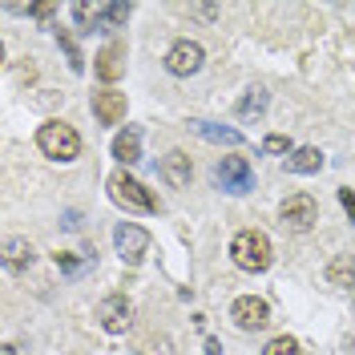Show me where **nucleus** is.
Listing matches in <instances>:
<instances>
[{
	"instance_id": "obj_13",
	"label": "nucleus",
	"mask_w": 355,
	"mask_h": 355,
	"mask_svg": "<svg viewBox=\"0 0 355 355\" xmlns=\"http://www.w3.org/2000/svg\"><path fill=\"white\" fill-rule=\"evenodd\" d=\"M190 174H194V166H190V157L182 154V150H170V154L162 157V178L182 190V186H190Z\"/></svg>"
},
{
	"instance_id": "obj_25",
	"label": "nucleus",
	"mask_w": 355,
	"mask_h": 355,
	"mask_svg": "<svg viewBox=\"0 0 355 355\" xmlns=\"http://www.w3.org/2000/svg\"><path fill=\"white\" fill-rule=\"evenodd\" d=\"M339 202H343V210H347L352 222H355V194H352V190H339Z\"/></svg>"
},
{
	"instance_id": "obj_3",
	"label": "nucleus",
	"mask_w": 355,
	"mask_h": 355,
	"mask_svg": "<svg viewBox=\"0 0 355 355\" xmlns=\"http://www.w3.org/2000/svg\"><path fill=\"white\" fill-rule=\"evenodd\" d=\"M110 198L117 202V206H125V210H133V214H154L157 210V198L137 182V178H130L125 170H117V174L110 178Z\"/></svg>"
},
{
	"instance_id": "obj_2",
	"label": "nucleus",
	"mask_w": 355,
	"mask_h": 355,
	"mask_svg": "<svg viewBox=\"0 0 355 355\" xmlns=\"http://www.w3.org/2000/svg\"><path fill=\"white\" fill-rule=\"evenodd\" d=\"M230 259L243 270H266L270 266V239L263 230H239L230 243Z\"/></svg>"
},
{
	"instance_id": "obj_9",
	"label": "nucleus",
	"mask_w": 355,
	"mask_h": 355,
	"mask_svg": "<svg viewBox=\"0 0 355 355\" xmlns=\"http://www.w3.org/2000/svg\"><path fill=\"white\" fill-rule=\"evenodd\" d=\"M230 319H234L243 331H263L266 323H270V307H266L263 299H254V295H243V299H234Z\"/></svg>"
},
{
	"instance_id": "obj_10",
	"label": "nucleus",
	"mask_w": 355,
	"mask_h": 355,
	"mask_svg": "<svg viewBox=\"0 0 355 355\" xmlns=\"http://www.w3.org/2000/svg\"><path fill=\"white\" fill-rule=\"evenodd\" d=\"M93 117H97L101 125H117V121L125 117V93H117V89L93 93Z\"/></svg>"
},
{
	"instance_id": "obj_26",
	"label": "nucleus",
	"mask_w": 355,
	"mask_h": 355,
	"mask_svg": "<svg viewBox=\"0 0 355 355\" xmlns=\"http://www.w3.org/2000/svg\"><path fill=\"white\" fill-rule=\"evenodd\" d=\"M194 17H202V21H214V17H218V8H214V4H198V8H194Z\"/></svg>"
},
{
	"instance_id": "obj_23",
	"label": "nucleus",
	"mask_w": 355,
	"mask_h": 355,
	"mask_svg": "<svg viewBox=\"0 0 355 355\" xmlns=\"http://www.w3.org/2000/svg\"><path fill=\"white\" fill-rule=\"evenodd\" d=\"M57 41L65 44V53H69V65H73L77 73H81V69H85V61H81V53H77V44H73V37H69V33H57Z\"/></svg>"
},
{
	"instance_id": "obj_15",
	"label": "nucleus",
	"mask_w": 355,
	"mask_h": 355,
	"mask_svg": "<svg viewBox=\"0 0 355 355\" xmlns=\"http://www.w3.org/2000/svg\"><path fill=\"white\" fill-rule=\"evenodd\" d=\"M323 275H327V283H331V287L352 291L355 287V254H335Z\"/></svg>"
},
{
	"instance_id": "obj_27",
	"label": "nucleus",
	"mask_w": 355,
	"mask_h": 355,
	"mask_svg": "<svg viewBox=\"0 0 355 355\" xmlns=\"http://www.w3.org/2000/svg\"><path fill=\"white\" fill-rule=\"evenodd\" d=\"M61 226H65V230H77V226H81V214H77V210H69V214H65V222H61Z\"/></svg>"
},
{
	"instance_id": "obj_7",
	"label": "nucleus",
	"mask_w": 355,
	"mask_h": 355,
	"mask_svg": "<svg viewBox=\"0 0 355 355\" xmlns=\"http://www.w3.org/2000/svg\"><path fill=\"white\" fill-rule=\"evenodd\" d=\"M206 61V53H202L198 41H174L170 44V53H166V69L174 73V77H194Z\"/></svg>"
},
{
	"instance_id": "obj_8",
	"label": "nucleus",
	"mask_w": 355,
	"mask_h": 355,
	"mask_svg": "<svg viewBox=\"0 0 355 355\" xmlns=\"http://www.w3.org/2000/svg\"><path fill=\"white\" fill-rule=\"evenodd\" d=\"M97 319H101V327L113 331V335L130 331V323H133L130 299H125V295H110V299H101V303H97Z\"/></svg>"
},
{
	"instance_id": "obj_11",
	"label": "nucleus",
	"mask_w": 355,
	"mask_h": 355,
	"mask_svg": "<svg viewBox=\"0 0 355 355\" xmlns=\"http://www.w3.org/2000/svg\"><path fill=\"white\" fill-rule=\"evenodd\" d=\"M190 130L198 133V137H206V141H214V146H243V141H246L239 130L218 125V121H202V117H194V121H190Z\"/></svg>"
},
{
	"instance_id": "obj_20",
	"label": "nucleus",
	"mask_w": 355,
	"mask_h": 355,
	"mask_svg": "<svg viewBox=\"0 0 355 355\" xmlns=\"http://www.w3.org/2000/svg\"><path fill=\"white\" fill-rule=\"evenodd\" d=\"M133 12V4H117V0H110V4H101V21H105V28H113V24H125Z\"/></svg>"
},
{
	"instance_id": "obj_17",
	"label": "nucleus",
	"mask_w": 355,
	"mask_h": 355,
	"mask_svg": "<svg viewBox=\"0 0 355 355\" xmlns=\"http://www.w3.org/2000/svg\"><path fill=\"white\" fill-rule=\"evenodd\" d=\"M266 101H270V97H266V89H259V85L246 89V97L239 101V110H234V113H239V121H259V117L266 113Z\"/></svg>"
},
{
	"instance_id": "obj_4",
	"label": "nucleus",
	"mask_w": 355,
	"mask_h": 355,
	"mask_svg": "<svg viewBox=\"0 0 355 355\" xmlns=\"http://www.w3.org/2000/svg\"><path fill=\"white\" fill-rule=\"evenodd\" d=\"M113 246H117L121 263L137 266L146 259V250H150V234H146L137 222H117V226H113Z\"/></svg>"
},
{
	"instance_id": "obj_16",
	"label": "nucleus",
	"mask_w": 355,
	"mask_h": 355,
	"mask_svg": "<svg viewBox=\"0 0 355 355\" xmlns=\"http://www.w3.org/2000/svg\"><path fill=\"white\" fill-rule=\"evenodd\" d=\"M287 170L291 174H319L323 170V154L315 146H303V150H291L287 157Z\"/></svg>"
},
{
	"instance_id": "obj_22",
	"label": "nucleus",
	"mask_w": 355,
	"mask_h": 355,
	"mask_svg": "<svg viewBox=\"0 0 355 355\" xmlns=\"http://www.w3.org/2000/svg\"><path fill=\"white\" fill-rule=\"evenodd\" d=\"M263 154H291V137L287 133H270L263 141Z\"/></svg>"
},
{
	"instance_id": "obj_1",
	"label": "nucleus",
	"mask_w": 355,
	"mask_h": 355,
	"mask_svg": "<svg viewBox=\"0 0 355 355\" xmlns=\"http://www.w3.org/2000/svg\"><path fill=\"white\" fill-rule=\"evenodd\" d=\"M37 146H41L44 157H53V162H73V157L81 154V137L73 125L65 121H44L41 130H37Z\"/></svg>"
},
{
	"instance_id": "obj_18",
	"label": "nucleus",
	"mask_w": 355,
	"mask_h": 355,
	"mask_svg": "<svg viewBox=\"0 0 355 355\" xmlns=\"http://www.w3.org/2000/svg\"><path fill=\"white\" fill-rule=\"evenodd\" d=\"M73 21H77L81 33H97V28H105V21H101V4H85V0L73 4Z\"/></svg>"
},
{
	"instance_id": "obj_29",
	"label": "nucleus",
	"mask_w": 355,
	"mask_h": 355,
	"mask_svg": "<svg viewBox=\"0 0 355 355\" xmlns=\"http://www.w3.org/2000/svg\"><path fill=\"white\" fill-rule=\"evenodd\" d=\"M4 355H21V352H17V347H12V343H4Z\"/></svg>"
},
{
	"instance_id": "obj_19",
	"label": "nucleus",
	"mask_w": 355,
	"mask_h": 355,
	"mask_svg": "<svg viewBox=\"0 0 355 355\" xmlns=\"http://www.w3.org/2000/svg\"><path fill=\"white\" fill-rule=\"evenodd\" d=\"M33 263V246L24 243V239H8L4 243V266L8 270H21V266Z\"/></svg>"
},
{
	"instance_id": "obj_24",
	"label": "nucleus",
	"mask_w": 355,
	"mask_h": 355,
	"mask_svg": "<svg viewBox=\"0 0 355 355\" xmlns=\"http://www.w3.org/2000/svg\"><path fill=\"white\" fill-rule=\"evenodd\" d=\"M57 266H61L65 275H77V270H81L85 263H77V259H69V254H57Z\"/></svg>"
},
{
	"instance_id": "obj_21",
	"label": "nucleus",
	"mask_w": 355,
	"mask_h": 355,
	"mask_svg": "<svg viewBox=\"0 0 355 355\" xmlns=\"http://www.w3.org/2000/svg\"><path fill=\"white\" fill-rule=\"evenodd\" d=\"M263 355H303V352H299V343L291 335H279V339H270L263 347Z\"/></svg>"
},
{
	"instance_id": "obj_14",
	"label": "nucleus",
	"mask_w": 355,
	"mask_h": 355,
	"mask_svg": "<svg viewBox=\"0 0 355 355\" xmlns=\"http://www.w3.org/2000/svg\"><path fill=\"white\" fill-rule=\"evenodd\" d=\"M97 77H101V81H117V77H121V69H125V44H105V49H101V53H97Z\"/></svg>"
},
{
	"instance_id": "obj_12",
	"label": "nucleus",
	"mask_w": 355,
	"mask_h": 355,
	"mask_svg": "<svg viewBox=\"0 0 355 355\" xmlns=\"http://www.w3.org/2000/svg\"><path fill=\"white\" fill-rule=\"evenodd\" d=\"M113 157H117L121 166L141 162V130H137V125H125V130L113 137Z\"/></svg>"
},
{
	"instance_id": "obj_5",
	"label": "nucleus",
	"mask_w": 355,
	"mask_h": 355,
	"mask_svg": "<svg viewBox=\"0 0 355 355\" xmlns=\"http://www.w3.org/2000/svg\"><path fill=\"white\" fill-rule=\"evenodd\" d=\"M214 178H218V186L226 194H246V190H254V170H250L246 157H222L218 166H214Z\"/></svg>"
},
{
	"instance_id": "obj_28",
	"label": "nucleus",
	"mask_w": 355,
	"mask_h": 355,
	"mask_svg": "<svg viewBox=\"0 0 355 355\" xmlns=\"http://www.w3.org/2000/svg\"><path fill=\"white\" fill-rule=\"evenodd\" d=\"M206 355H222V343H218V339H206Z\"/></svg>"
},
{
	"instance_id": "obj_6",
	"label": "nucleus",
	"mask_w": 355,
	"mask_h": 355,
	"mask_svg": "<svg viewBox=\"0 0 355 355\" xmlns=\"http://www.w3.org/2000/svg\"><path fill=\"white\" fill-rule=\"evenodd\" d=\"M279 218H283V226L287 230H311L315 222H319V206H315V198L311 194H291L283 206H279Z\"/></svg>"
}]
</instances>
